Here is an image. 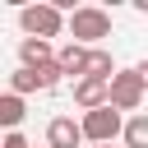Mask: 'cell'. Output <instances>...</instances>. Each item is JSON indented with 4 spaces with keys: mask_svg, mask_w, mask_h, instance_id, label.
<instances>
[{
    "mask_svg": "<svg viewBox=\"0 0 148 148\" xmlns=\"http://www.w3.org/2000/svg\"><path fill=\"white\" fill-rule=\"evenodd\" d=\"M79 143H88L79 120H69V116H56V120L46 125V148H79Z\"/></svg>",
    "mask_w": 148,
    "mask_h": 148,
    "instance_id": "8992f818",
    "label": "cell"
},
{
    "mask_svg": "<svg viewBox=\"0 0 148 148\" xmlns=\"http://www.w3.org/2000/svg\"><path fill=\"white\" fill-rule=\"evenodd\" d=\"M18 60H23L28 69H42V65H56V51H51V42H42V37H23V42H18Z\"/></svg>",
    "mask_w": 148,
    "mask_h": 148,
    "instance_id": "ba28073f",
    "label": "cell"
},
{
    "mask_svg": "<svg viewBox=\"0 0 148 148\" xmlns=\"http://www.w3.org/2000/svg\"><path fill=\"white\" fill-rule=\"evenodd\" d=\"M74 102H79L83 111L111 106V83H102V79H74Z\"/></svg>",
    "mask_w": 148,
    "mask_h": 148,
    "instance_id": "52a82bcc",
    "label": "cell"
},
{
    "mask_svg": "<svg viewBox=\"0 0 148 148\" xmlns=\"http://www.w3.org/2000/svg\"><path fill=\"white\" fill-rule=\"evenodd\" d=\"M120 69H116V60H111V51H102V46H92L88 51V74L83 79H102V83H111Z\"/></svg>",
    "mask_w": 148,
    "mask_h": 148,
    "instance_id": "30bf717a",
    "label": "cell"
},
{
    "mask_svg": "<svg viewBox=\"0 0 148 148\" xmlns=\"http://www.w3.org/2000/svg\"><path fill=\"white\" fill-rule=\"evenodd\" d=\"M0 125H5L9 134L23 125V97H18V92H5V97H0Z\"/></svg>",
    "mask_w": 148,
    "mask_h": 148,
    "instance_id": "8fae6325",
    "label": "cell"
},
{
    "mask_svg": "<svg viewBox=\"0 0 148 148\" xmlns=\"http://www.w3.org/2000/svg\"><path fill=\"white\" fill-rule=\"evenodd\" d=\"M18 28H23L28 37H42V42H51V37H60V28H65V14H60L56 5H23V9H18Z\"/></svg>",
    "mask_w": 148,
    "mask_h": 148,
    "instance_id": "7a4b0ae2",
    "label": "cell"
},
{
    "mask_svg": "<svg viewBox=\"0 0 148 148\" xmlns=\"http://www.w3.org/2000/svg\"><path fill=\"white\" fill-rule=\"evenodd\" d=\"M56 65L65 69V74H88V46H79V42H69V46H60L56 51Z\"/></svg>",
    "mask_w": 148,
    "mask_h": 148,
    "instance_id": "9c48e42d",
    "label": "cell"
},
{
    "mask_svg": "<svg viewBox=\"0 0 148 148\" xmlns=\"http://www.w3.org/2000/svg\"><path fill=\"white\" fill-rule=\"evenodd\" d=\"M97 148H116V143H97Z\"/></svg>",
    "mask_w": 148,
    "mask_h": 148,
    "instance_id": "2e32d148",
    "label": "cell"
},
{
    "mask_svg": "<svg viewBox=\"0 0 148 148\" xmlns=\"http://www.w3.org/2000/svg\"><path fill=\"white\" fill-rule=\"evenodd\" d=\"M69 37L79 42V46H97L102 37H111V14L106 9H97V5H79L74 14H69Z\"/></svg>",
    "mask_w": 148,
    "mask_h": 148,
    "instance_id": "6da1fadb",
    "label": "cell"
},
{
    "mask_svg": "<svg viewBox=\"0 0 148 148\" xmlns=\"http://www.w3.org/2000/svg\"><path fill=\"white\" fill-rule=\"evenodd\" d=\"M0 148H32V143H28V139L14 130V134H5V143H0Z\"/></svg>",
    "mask_w": 148,
    "mask_h": 148,
    "instance_id": "4fadbf2b",
    "label": "cell"
},
{
    "mask_svg": "<svg viewBox=\"0 0 148 148\" xmlns=\"http://www.w3.org/2000/svg\"><path fill=\"white\" fill-rule=\"evenodd\" d=\"M60 65H42V69H28V65H18L14 74H9V92H18V97H28V92H46V88H56L60 83Z\"/></svg>",
    "mask_w": 148,
    "mask_h": 148,
    "instance_id": "277c9868",
    "label": "cell"
},
{
    "mask_svg": "<svg viewBox=\"0 0 148 148\" xmlns=\"http://www.w3.org/2000/svg\"><path fill=\"white\" fill-rule=\"evenodd\" d=\"M143 79H139V69H120L116 79H111V106L116 111H139L143 106Z\"/></svg>",
    "mask_w": 148,
    "mask_h": 148,
    "instance_id": "5b68a950",
    "label": "cell"
},
{
    "mask_svg": "<svg viewBox=\"0 0 148 148\" xmlns=\"http://www.w3.org/2000/svg\"><path fill=\"white\" fill-rule=\"evenodd\" d=\"M134 69H139V79H143V88H148V60H139Z\"/></svg>",
    "mask_w": 148,
    "mask_h": 148,
    "instance_id": "5bb4252c",
    "label": "cell"
},
{
    "mask_svg": "<svg viewBox=\"0 0 148 148\" xmlns=\"http://www.w3.org/2000/svg\"><path fill=\"white\" fill-rule=\"evenodd\" d=\"M134 9H139V14H148V0H134Z\"/></svg>",
    "mask_w": 148,
    "mask_h": 148,
    "instance_id": "9a60e30c",
    "label": "cell"
},
{
    "mask_svg": "<svg viewBox=\"0 0 148 148\" xmlns=\"http://www.w3.org/2000/svg\"><path fill=\"white\" fill-rule=\"evenodd\" d=\"M120 139H125V148H148V116H130Z\"/></svg>",
    "mask_w": 148,
    "mask_h": 148,
    "instance_id": "7c38bea8",
    "label": "cell"
},
{
    "mask_svg": "<svg viewBox=\"0 0 148 148\" xmlns=\"http://www.w3.org/2000/svg\"><path fill=\"white\" fill-rule=\"evenodd\" d=\"M83 139L97 148V143H111L116 134H125V120H120V111L116 106H97V111H83Z\"/></svg>",
    "mask_w": 148,
    "mask_h": 148,
    "instance_id": "3957f363",
    "label": "cell"
}]
</instances>
